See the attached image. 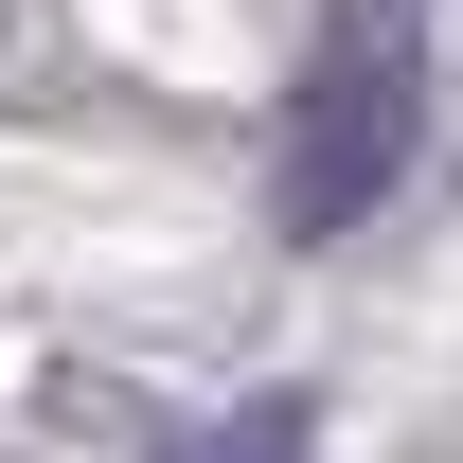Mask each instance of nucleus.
Instances as JSON below:
<instances>
[{
  "label": "nucleus",
  "instance_id": "obj_1",
  "mask_svg": "<svg viewBox=\"0 0 463 463\" xmlns=\"http://www.w3.org/2000/svg\"><path fill=\"white\" fill-rule=\"evenodd\" d=\"M410 18L392 0H356L339 36H321V71L286 90V232H356L374 196H392V161H410V125H428V90H410Z\"/></svg>",
  "mask_w": 463,
  "mask_h": 463
},
{
  "label": "nucleus",
  "instance_id": "obj_2",
  "mask_svg": "<svg viewBox=\"0 0 463 463\" xmlns=\"http://www.w3.org/2000/svg\"><path fill=\"white\" fill-rule=\"evenodd\" d=\"M178 463H303V410H250V428H214V446H178Z\"/></svg>",
  "mask_w": 463,
  "mask_h": 463
}]
</instances>
